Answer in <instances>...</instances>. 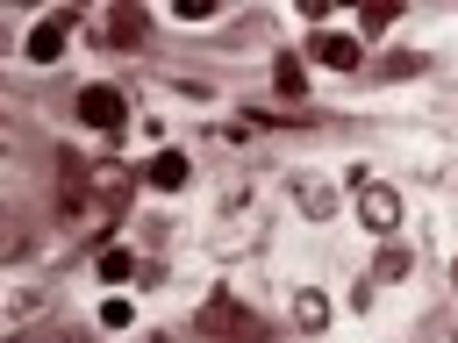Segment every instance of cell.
<instances>
[{
    "label": "cell",
    "mask_w": 458,
    "mask_h": 343,
    "mask_svg": "<svg viewBox=\"0 0 458 343\" xmlns=\"http://www.w3.org/2000/svg\"><path fill=\"white\" fill-rule=\"evenodd\" d=\"M200 329H208V336H243V343H265V336H272V322H258V314L236 307L229 293H215V300L200 307Z\"/></svg>",
    "instance_id": "6da1fadb"
},
{
    "label": "cell",
    "mask_w": 458,
    "mask_h": 343,
    "mask_svg": "<svg viewBox=\"0 0 458 343\" xmlns=\"http://www.w3.org/2000/svg\"><path fill=\"white\" fill-rule=\"evenodd\" d=\"M79 121H86V129H114V136H122V121H129L122 86H86V93H79Z\"/></svg>",
    "instance_id": "7a4b0ae2"
},
{
    "label": "cell",
    "mask_w": 458,
    "mask_h": 343,
    "mask_svg": "<svg viewBox=\"0 0 458 343\" xmlns=\"http://www.w3.org/2000/svg\"><path fill=\"white\" fill-rule=\"evenodd\" d=\"M358 214H365L372 236H394V229H401V193L379 186V179H365V186H358Z\"/></svg>",
    "instance_id": "3957f363"
},
{
    "label": "cell",
    "mask_w": 458,
    "mask_h": 343,
    "mask_svg": "<svg viewBox=\"0 0 458 343\" xmlns=\"http://www.w3.org/2000/svg\"><path fill=\"white\" fill-rule=\"evenodd\" d=\"M64 43H72V14H43V21L29 29V64H57Z\"/></svg>",
    "instance_id": "277c9868"
},
{
    "label": "cell",
    "mask_w": 458,
    "mask_h": 343,
    "mask_svg": "<svg viewBox=\"0 0 458 343\" xmlns=\"http://www.w3.org/2000/svg\"><path fill=\"white\" fill-rule=\"evenodd\" d=\"M308 57H315V64H329V71H358V57H365V50H358V36L315 29V36H308Z\"/></svg>",
    "instance_id": "5b68a950"
},
{
    "label": "cell",
    "mask_w": 458,
    "mask_h": 343,
    "mask_svg": "<svg viewBox=\"0 0 458 343\" xmlns=\"http://www.w3.org/2000/svg\"><path fill=\"white\" fill-rule=\"evenodd\" d=\"M143 179H150L157 193H179V186H186V157H179V150H157V157L143 164Z\"/></svg>",
    "instance_id": "8992f818"
},
{
    "label": "cell",
    "mask_w": 458,
    "mask_h": 343,
    "mask_svg": "<svg viewBox=\"0 0 458 343\" xmlns=\"http://www.w3.org/2000/svg\"><path fill=\"white\" fill-rule=\"evenodd\" d=\"M143 36H150V14L143 7H114L107 14V43H143Z\"/></svg>",
    "instance_id": "52a82bcc"
},
{
    "label": "cell",
    "mask_w": 458,
    "mask_h": 343,
    "mask_svg": "<svg viewBox=\"0 0 458 343\" xmlns=\"http://www.w3.org/2000/svg\"><path fill=\"white\" fill-rule=\"evenodd\" d=\"M293 322H301L308 336H322V329H329V300H322L315 286H301V293H293Z\"/></svg>",
    "instance_id": "ba28073f"
},
{
    "label": "cell",
    "mask_w": 458,
    "mask_h": 343,
    "mask_svg": "<svg viewBox=\"0 0 458 343\" xmlns=\"http://www.w3.org/2000/svg\"><path fill=\"white\" fill-rule=\"evenodd\" d=\"M272 86H279L286 100H301V86H308V64H301V57H279V64H272Z\"/></svg>",
    "instance_id": "9c48e42d"
},
{
    "label": "cell",
    "mask_w": 458,
    "mask_h": 343,
    "mask_svg": "<svg viewBox=\"0 0 458 343\" xmlns=\"http://www.w3.org/2000/svg\"><path fill=\"white\" fill-rule=\"evenodd\" d=\"M129 272H136V257H129L122 243H107V250H100V279L114 286V279H129Z\"/></svg>",
    "instance_id": "30bf717a"
},
{
    "label": "cell",
    "mask_w": 458,
    "mask_h": 343,
    "mask_svg": "<svg viewBox=\"0 0 458 343\" xmlns=\"http://www.w3.org/2000/svg\"><path fill=\"white\" fill-rule=\"evenodd\" d=\"M372 279H408V250H401V243H386V250H379V264H372Z\"/></svg>",
    "instance_id": "8fae6325"
},
{
    "label": "cell",
    "mask_w": 458,
    "mask_h": 343,
    "mask_svg": "<svg viewBox=\"0 0 458 343\" xmlns=\"http://www.w3.org/2000/svg\"><path fill=\"white\" fill-rule=\"evenodd\" d=\"M358 29H365V36H379V29H394V7H386V0H379V7H365V14H358Z\"/></svg>",
    "instance_id": "7c38bea8"
},
{
    "label": "cell",
    "mask_w": 458,
    "mask_h": 343,
    "mask_svg": "<svg viewBox=\"0 0 458 343\" xmlns=\"http://www.w3.org/2000/svg\"><path fill=\"white\" fill-rule=\"evenodd\" d=\"M129 322H136L129 300H107V307H100V329H129Z\"/></svg>",
    "instance_id": "4fadbf2b"
},
{
    "label": "cell",
    "mask_w": 458,
    "mask_h": 343,
    "mask_svg": "<svg viewBox=\"0 0 458 343\" xmlns=\"http://www.w3.org/2000/svg\"><path fill=\"white\" fill-rule=\"evenodd\" d=\"M301 207H308V214H329L336 200H329V186H301Z\"/></svg>",
    "instance_id": "5bb4252c"
},
{
    "label": "cell",
    "mask_w": 458,
    "mask_h": 343,
    "mask_svg": "<svg viewBox=\"0 0 458 343\" xmlns=\"http://www.w3.org/2000/svg\"><path fill=\"white\" fill-rule=\"evenodd\" d=\"M57 343H86V336H57Z\"/></svg>",
    "instance_id": "9a60e30c"
},
{
    "label": "cell",
    "mask_w": 458,
    "mask_h": 343,
    "mask_svg": "<svg viewBox=\"0 0 458 343\" xmlns=\"http://www.w3.org/2000/svg\"><path fill=\"white\" fill-rule=\"evenodd\" d=\"M157 343H172V336H157Z\"/></svg>",
    "instance_id": "2e32d148"
},
{
    "label": "cell",
    "mask_w": 458,
    "mask_h": 343,
    "mask_svg": "<svg viewBox=\"0 0 458 343\" xmlns=\"http://www.w3.org/2000/svg\"><path fill=\"white\" fill-rule=\"evenodd\" d=\"M451 279H458V264H451Z\"/></svg>",
    "instance_id": "e0dca14e"
}]
</instances>
